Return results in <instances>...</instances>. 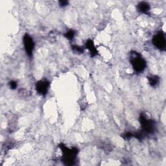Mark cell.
<instances>
[{"instance_id":"cell-10","label":"cell","mask_w":166,"mask_h":166,"mask_svg":"<svg viewBox=\"0 0 166 166\" xmlns=\"http://www.w3.org/2000/svg\"><path fill=\"white\" fill-rule=\"evenodd\" d=\"M74 36H75V32L73 30H70V31H68L66 33V34H65V37H66L69 40L73 39Z\"/></svg>"},{"instance_id":"cell-14","label":"cell","mask_w":166,"mask_h":166,"mask_svg":"<svg viewBox=\"0 0 166 166\" xmlns=\"http://www.w3.org/2000/svg\"><path fill=\"white\" fill-rule=\"evenodd\" d=\"M68 3V2H60V4L61 6H66V5H67Z\"/></svg>"},{"instance_id":"cell-5","label":"cell","mask_w":166,"mask_h":166,"mask_svg":"<svg viewBox=\"0 0 166 166\" xmlns=\"http://www.w3.org/2000/svg\"><path fill=\"white\" fill-rule=\"evenodd\" d=\"M23 45L27 54L29 56H32L34 48V43L32 37L27 34H26L23 37Z\"/></svg>"},{"instance_id":"cell-2","label":"cell","mask_w":166,"mask_h":166,"mask_svg":"<svg viewBox=\"0 0 166 166\" xmlns=\"http://www.w3.org/2000/svg\"><path fill=\"white\" fill-rule=\"evenodd\" d=\"M60 147L63 152L62 161L66 165H73L75 162V158L77 155L78 150L76 148L69 149L64 145H61Z\"/></svg>"},{"instance_id":"cell-12","label":"cell","mask_w":166,"mask_h":166,"mask_svg":"<svg viewBox=\"0 0 166 166\" xmlns=\"http://www.w3.org/2000/svg\"><path fill=\"white\" fill-rule=\"evenodd\" d=\"M73 50H74L75 52H77V53H81V52H82V51H83L82 48H81V47H80L79 46H74Z\"/></svg>"},{"instance_id":"cell-6","label":"cell","mask_w":166,"mask_h":166,"mask_svg":"<svg viewBox=\"0 0 166 166\" xmlns=\"http://www.w3.org/2000/svg\"><path fill=\"white\" fill-rule=\"evenodd\" d=\"M49 83L47 81H40L36 84V90L38 93L44 96L48 91Z\"/></svg>"},{"instance_id":"cell-11","label":"cell","mask_w":166,"mask_h":166,"mask_svg":"<svg viewBox=\"0 0 166 166\" xmlns=\"http://www.w3.org/2000/svg\"><path fill=\"white\" fill-rule=\"evenodd\" d=\"M9 85L11 89H16L17 88V82L16 81H11L9 83Z\"/></svg>"},{"instance_id":"cell-9","label":"cell","mask_w":166,"mask_h":166,"mask_svg":"<svg viewBox=\"0 0 166 166\" xmlns=\"http://www.w3.org/2000/svg\"><path fill=\"white\" fill-rule=\"evenodd\" d=\"M148 80H149V82L150 85H151L152 86H156L158 84L159 81H160L159 78L156 75L150 77L148 78Z\"/></svg>"},{"instance_id":"cell-7","label":"cell","mask_w":166,"mask_h":166,"mask_svg":"<svg viewBox=\"0 0 166 166\" xmlns=\"http://www.w3.org/2000/svg\"><path fill=\"white\" fill-rule=\"evenodd\" d=\"M137 9H138V10L139 12H140L141 13L146 14L150 10V5L149 3H147V2H140L138 5Z\"/></svg>"},{"instance_id":"cell-1","label":"cell","mask_w":166,"mask_h":166,"mask_svg":"<svg viewBox=\"0 0 166 166\" xmlns=\"http://www.w3.org/2000/svg\"><path fill=\"white\" fill-rule=\"evenodd\" d=\"M130 62L133 69L137 73L144 72L146 67V62L138 53L134 51L130 55Z\"/></svg>"},{"instance_id":"cell-8","label":"cell","mask_w":166,"mask_h":166,"mask_svg":"<svg viewBox=\"0 0 166 166\" xmlns=\"http://www.w3.org/2000/svg\"><path fill=\"white\" fill-rule=\"evenodd\" d=\"M86 47L88 49H89V51H90L92 57H94L95 55H96L97 54V49L94 46L93 41L90 40H88L86 43Z\"/></svg>"},{"instance_id":"cell-3","label":"cell","mask_w":166,"mask_h":166,"mask_svg":"<svg viewBox=\"0 0 166 166\" xmlns=\"http://www.w3.org/2000/svg\"><path fill=\"white\" fill-rule=\"evenodd\" d=\"M140 121L144 131L147 133H152L155 130V122L151 119H147L144 114H141L140 117Z\"/></svg>"},{"instance_id":"cell-13","label":"cell","mask_w":166,"mask_h":166,"mask_svg":"<svg viewBox=\"0 0 166 166\" xmlns=\"http://www.w3.org/2000/svg\"><path fill=\"white\" fill-rule=\"evenodd\" d=\"M132 136L133 135L130 132H127V133H126L125 134H124V138H131Z\"/></svg>"},{"instance_id":"cell-4","label":"cell","mask_w":166,"mask_h":166,"mask_svg":"<svg viewBox=\"0 0 166 166\" xmlns=\"http://www.w3.org/2000/svg\"><path fill=\"white\" fill-rule=\"evenodd\" d=\"M152 43L158 49L163 51L165 50L166 42L164 33L160 32L155 34L152 38Z\"/></svg>"}]
</instances>
